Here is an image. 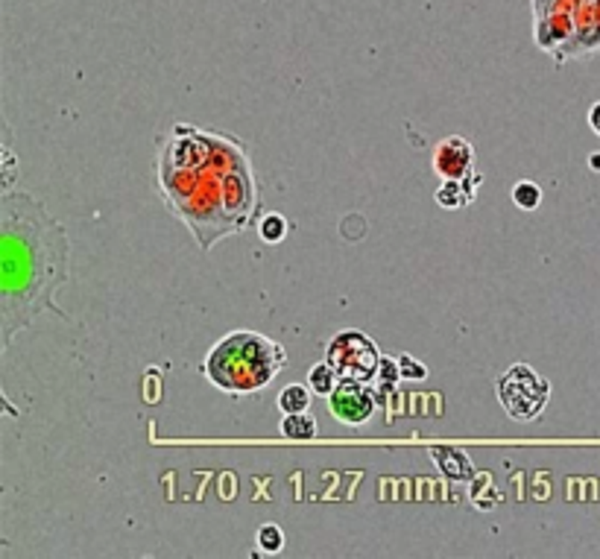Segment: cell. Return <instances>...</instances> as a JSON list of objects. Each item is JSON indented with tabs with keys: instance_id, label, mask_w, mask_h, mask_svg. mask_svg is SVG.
<instances>
[{
	"instance_id": "cell-1",
	"label": "cell",
	"mask_w": 600,
	"mask_h": 559,
	"mask_svg": "<svg viewBox=\"0 0 600 559\" xmlns=\"http://www.w3.org/2000/svg\"><path fill=\"white\" fill-rule=\"evenodd\" d=\"M71 240L59 220L33 194L0 196V346L9 349L18 331L54 311L56 293L68 281Z\"/></svg>"
},
{
	"instance_id": "cell-2",
	"label": "cell",
	"mask_w": 600,
	"mask_h": 559,
	"mask_svg": "<svg viewBox=\"0 0 600 559\" xmlns=\"http://www.w3.org/2000/svg\"><path fill=\"white\" fill-rule=\"evenodd\" d=\"M288 366L284 346L258 331H231L205 355L203 372L217 389L231 396H246L264 389Z\"/></svg>"
},
{
	"instance_id": "cell-3",
	"label": "cell",
	"mask_w": 600,
	"mask_h": 559,
	"mask_svg": "<svg viewBox=\"0 0 600 559\" xmlns=\"http://www.w3.org/2000/svg\"><path fill=\"white\" fill-rule=\"evenodd\" d=\"M504 413L515 421H533L545 413L551 398V381L528 363H512L495 384Z\"/></svg>"
},
{
	"instance_id": "cell-4",
	"label": "cell",
	"mask_w": 600,
	"mask_h": 559,
	"mask_svg": "<svg viewBox=\"0 0 600 559\" xmlns=\"http://www.w3.org/2000/svg\"><path fill=\"white\" fill-rule=\"evenodd\" d=\"M325 361L334 366V372L340 375V381L372 384L378 369H381L384 355L378 352V346L363 331L346 329L331 337L329 349H325Z\"/></svg>"
},
{
	"instance_id": "cell-5",
	"label": "cell",
	"mask_w": 600,
	"mask_h": 559,
	"mask_svg": "<svg viewBox=\"0 0 600 559\" xmlns=\"http://www.w3.org/2000/svg\"><path fill=\"white\" fill-rule=\"evenodd\" d=\"M378 396L370 384L363 381H340L329 396V413L340 425H366L375 416Z\"/></svg>"
},
{
	"instance_id": "cell-6",
	"label": "cell",
	"mask_w": 600,
	"mask_h": 559,
	"mask_svg": "<svg viewBox=\"0 0 600 559\" xmlns=\"http://www.w3.org/2000/svg\"><path fill=\"white\" fill-rule=\"evenodd\" d=\"M430 167H434L439 179H466L475 173V146H471V141L460 138V135L442 138L434 146Z\"/></svg>"
},
{
	"instance_id": "cell-7",
	"label": "cell",
	"mask_w": 600,
	"mask_h": 559,
	"mask_svg": "<svg viewBox=\"0 0 600 559\" xmlns=\"http://www.w3.org/2000/svg\"><path fill=\"white\" fill-rule=\"evenodd\" d=\"M430 460L437 463V469L446 474L448 480H471L475 478V466H471L469 455L457 446H430Z\"/></svg>"
},
{
	"instance_id": "cell-8",
	"label": "cell",
	"mask_w": 600,
	"mask_h": 559,
	"mask_svg": "<svg viewBox=\"0 0 600 559\" xmlns=\"http://www.w3.org/2000/svg\"><path fill=\"white\" fill-rule=\"evenodd\" d=\"M320 434V425L308 410L304 413H284L281 419V437L290 442H308Z\"/></svg>"
},
{
	"instance_id": "cell-9",
	"label": "cell",
	"mask_w": 600,
	"mask_h": 559,
	"mask_svg": "<svg viewBox=\"0 0 600 559\" xmlns=\"http://www.w3.org/2000/svg\"><path fill=\"white\" fill-rule=\"evenodd\" d=\"M434 199H437V205L448 208V211H457L462 205L475 203V196H471V191L466 188L462 179H442V185L437 188Z\"/></svg>"
},
{
	"instance_id": "cell-10",
	"label": "cell",
	"mask_w": 600,
	"mask_h": 559,
	"mask_svg": "<svg viewBox=\"0 0 600 559\" xmlns=\"http://www.w3.org/2000/svg\"><path fill=\"white\" fill-rule=\"evenodd\" d=\"M340 384V375L334 372V366L329 363V361H320L317 366H311V372H308V387H311V393L313 396H322V398H329L331 393H334V387Z\"/></svg>"
},
{
	"instance_id": "cell-11",
	"label": "cell",
	"mask_w": 600,
	"mask_h": 559,
	"mask_svg": "<svg viewBox=\"0 0 600 559\" xmlns=\"http://www.w3.org/2000/svg\"><path fill=\"white\" fill-rule=\"evenodd\" d=\"M311 387L302 384H290L279 393V410L281 413H304L311 407Z\"/></svg>"
},
{
	"instance_id": "cell-12",
	"label": "cell",
	"mask_w": 600,
	"mask_h": 559,
	"mask_svg": "<svg viewBox=\"0 0 600 559\" xmlns=\"http://www.w3.org/2000/svg\"><path fill=\"white\" fill-rule=\"evenodd\" d=\"M512 203L519 205L521 211H536L542 205V188L530 182V179H524V182H515L512 185Z\"/></svg>"
},
{
	"instance_id": "cell-13",
	"label": "cell",
	"mask_w": 600,
	"mask_h": 559,
	"mask_svg": "<svg viewBox=\"0 0 600 559\" xmlns=\"http://www.w3.org/2000/svg\"><path fill=\"white\" fill-rule=\"evenodd\" d=\"M258 235L264 244H281V240L288 238V220L276 214V211H272V214H264L258 223Z\"/></svg>"
},
{
	"instance_id": "cell-14",
	"label": "cell",
	"mask_w": 600,
	"mask_h": 559,
	"mask_svg": "<svg viewBox=\"0 0 600 559\" xmlns=\"http://www.w3.org/2000/svg\"><path fill=\"white\" fill-rule=\"evenodd\" d=\"M255 539H258V547H261V551L279 554L281 547H284V530H281L279 524H264V527H261V530H258Z\"/></svg>"
},
{
	"instance_id": "cell-15",
	"label": "cell",
	"mask_w": 600,
	"mask_h": 559,
	"mask_svg": "<svg viewBox=\"0 0 600 559\" xmlns=\"http://www.w3.org/2000/svg\"><path fill=\"white\" fill-rule=\"evenodd\" d=\"M398 375H402V381H425L428 378V366L413 361V355H398Z\"/></svg>"
},
{
	"instance_id": "cell-16",
	"label": "cell",
	"mask_w": 600,
	"mask_h": 559,
	"mask_svg": "<svg viewBox=\"0 0 600 559\" xmlns=\"http://www.w3.org/2000/svg\"><path fill=\"white\" fill-rule=\"evenodd\" d=\"M588 126H592V132L600 138V103H595L592 109H588Z\"/></svg>"
}]
</instances>
